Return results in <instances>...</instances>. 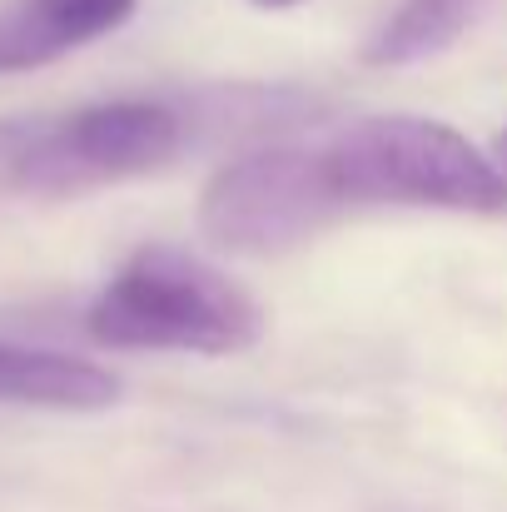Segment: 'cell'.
<instances>
[{
	"mask_svg": "<svg viewBox=\"0 0 507 512\" xmlns=\"http://www.w3.org/2000/svg\"><path fill=\"white\" fill-rule=\"evenodd\" d=\"M85 329L110 348L150 353H244L264 334V314L224 269L169 244L140 249L90 304Z\"/></svg>",
	"mask_w": 507,
	"mask_h": 512,
	"instance_id": "cell-1",
	"label": "cell"
},
{
	"mask_svg": "<svg viewBox=\"0 0 507 512\" xmlns=\"http://www.w3.org/2000/svg\"><path fill=\"white\" fill-rule=\"evenodd\" d=\"M343 204L503 214L507 174L463 130L423 115H368L324 145Z\"/></svg>",
	"mask_w": 507,
	"mask_h": 512,
	"instance_id": "cell-2",
	"label": "cell"
},
{
	"mask_svg": "<svg viewBox=\"0 0 507 512\" xmlns=\"http://www.w3.org/2000/svg\"><path fill=\"white\" fill-rule=\"evenodd\" d=\"M324 150H254L209 179L199 199V229L214 249L244 259H274L309 244L343 214Z\"/></svg>",
	"mask_w": 507,
	"mask_h": 512,
	"instance_id": "cell-3",
	"label": "cell"
},
{
	"mask_svg": "<svg viewBox=\"0 0 507 512\" xmlns=\"http://www.w3.org/2000/svg\"><path fill=\"white\" fill-rule=\"evenodd\" d=\"M184 155V115L165 100H110L85 105L35 135L20 160L15 179L40 194H75L120 179L165 170Z\"/></svg>",
	"mask_w": 507,
	"mask_h": 512,
	"instance_id": "cell-4",
	"label": "cell"
},
{
	"mask_svg": "<svg viewBox=\"0 0 507 512\" xmlns=\"http://www.w3.org/2000/svg\"><path fill=\"white\" fill-rule=\"evenodd\" d=\"M140 0H5L0 5V75H30L60 55L120 30Z\"/></svg>",
	"mask_w": 507,
	"mask_h": 512,
	"instance_id": "cell-5",
	"label": "cell"
},
{
	"mask_svg": "<svg viewBox=\"0 0 507 512\" xmlns=\"http://www.w3.org/2000/svg\"><path fill=\"white\" fill-rule=\"evenodd\" d=\"M0 403L100 413V408L120 403V378L90 358H75V353L0 343Z\"/></svg>",
	"mask_w": 507,
	"mask_h": 512,
	"instance_id": "cell-6",
	"label": "cell"
},
{
	"mask_svg": "<svg viewBox=\"0 0 507 512\" xmlns=\"http://www.w3.org/2000/svg\"><path fill=\"white\" fill-rule=\"evenodd\" d=\"M483 0H398V10L368 40V65H418L443 55L473 20Z\"/></svg>",
	"mask_w": 507,
	"mask_h": 512,
	"instance_id": "cell-7",
	"label": "cell"
},
{
	"mask_svg": "<svg viewBox=\"0 0 507 512\" xmlns=\"http://www.w3.org/2000/svg\"><path fill=\"white\" fill-rule=\"evenodd\" d=\"M254 5H264V10H289V5H304V0H254Z\"/></svg>",
	"mask_w": 507,
	"mask_h": 512,
	"instance_id": "cell-8",
	"label": "cell"
},
{
	"mask_svg": "<svg viewBox=\"0 0 507 512\" xmlns=\"http://www.w3.org/2000/svg\"><path fill=\"white\" fill-rule=\"evenodd\" d=\"M498 165H503V174H507V130L498 135Z\"/></svg>",
	"mask_w": 507,
	"mask_h": 512,
	"instance_id": "cell-9",
	"label": "cell"
}]
</instances>
